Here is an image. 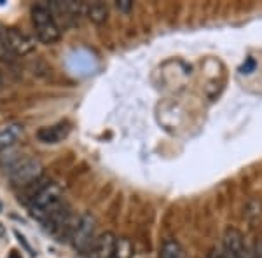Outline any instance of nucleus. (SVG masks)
I'll return each mask as SVG.
<instances>
[{
  "instance_id": "17",
  "label": "nucleus",
  "mask_w": 262,
  "mask_h": 258,
  "mask_svg": "<svg viewBox=\"0 0 262 258\" xmlns=\"http://www.w3.org/2000/svg\"><path fill=\"white\" fill-rule=\"evenodd\" d=\"M208 258H229L227 256V253L224 251V248H213L212 251H210V256Z\"/></svg>"
},
{
  "instance_id": "3",
  "label": "nucleus",
  "mask_w": 262,
  "mask_h": 258,
  "mask_svg": "<svg viewBox=\"0 0 262 258\" xmlns=\"http://www.w3.org/2000/svg\"><path fill=\"white\" fill-rule=\"evenodd\" d=\"M32 21L35 27L37 39L44 44H54L56 40H60L61 37V28L58 27L56 19L51 14L48 4H35L32 7Z\"/></svg>"
},
{
  "instance_id": "9",
  "label": "nucleus",
  "mask_w": 262,
  "mask_h": 258,
  "mask_svg": "<svg viewBox=\"0 0 262 258\" xmlns=\"http://www.w3.org/2000/svg\"><path fill=\"white\" fill-rule=\"evenodd\" d=\"M21 134H23V126L18 124V122L4 126V128L0 129V150H6L7 147L16 143V139H18Z\"/></svg>"
},
{
  "instance_id": "15",
  "label": "nucleus",
  "mask_w": 262,
  "mask_h": 258,
  "mask_svg": "<svg viewBox=\"0 0 262 258\" xmlns=\"http://www.w3.org/2000/svg\"><path fill=\"white\" fill-rule=\"evenodd\" d=\"M253 70H255V60H253V58H247V61L243 63L239 72H242V74H252Z\"/></svg>"
},
{
  "instance_id": "18",
  "label": "nucleus",
  "mask_w": 262,
  "mask_h": 258,
  "mask_svg": "<svg viewBox=\"0 0 262 258\" xmlns=\"http://www.w3.org/2000/svg\"><path fill=\"white\" fill-rule=\"evenodd\" d=\"M252 258H262V239H260V241H257V243L253 244Z\"/></svg>"
},
{
  "instance_id": "19",
  "label": "nucleus",
  "mask_w": 262,
  "mask_h": 258,
  "mask_svg": "<svg viewBox=\"0 0 262 258\" xmlns=\"http://www.w3.org/2000/svg\"><path fill=\"white\" fill-rule=\"evenodd\" d=\"M9 258H21V253H18L16 249H12V251L9 253Z\"/></svg>"
},
{
  "instance_id": "21",
  "label": "nucleus",
  "mask_w": 262,
  "mask_h": 258,
  "mask_svg": "<svg viewBox=\"0 0 262 258\" xmlns=\"http://www.w3.org/2000/svg\"><path fill=\"white\" fill-rule=\"evenodd\" d=\"M0 86H2V74H0Z\"/></svg>"
},
{
  "instance_id": "10",
  "label": "nucleus",
  "mask_w": 262,
  "mask_h": 258,
  "mask_svg": "<svg viewBox=\"0 0 262 258\" xmlns=\"http://www.w3.org/2000/svg\"><path fill=\"white\" fill-rule=\"evenodd\" d=\"M86 16H88V19L93 21L95 25L105 23V21H107V18H108V7H107V4H103V2L86 4Z\"/></svg>"
},
{
  "instance_id": "11",
  "label": "nucleus",
  "mask_w": 262,
  "mask_h": 258,
  "mask_svg": "<svg viewBox=\"0 0 262 258\" xmlns=\"http://www.w3.org/2000/svg\"><path fill=\"white\" fill-rule=\"evenodd\" d=\"M159 258H187L182 244L175 239H164L159 249Z\"/></svg>"
},
{
  "instance_id": "8",
  "label": "nucleus",
  "mask_w": 262,
  "mask_h": 258,
  "mask_svg": "<svg viewBox=\"0 0 262 258\" xmlns=\"http://www.w3.org/2000/svg\"><path fill=\"white\" fill-rule=\"evenodd\" d=\"M70 133V126L69 122H58L53 126H46L37 131V138L42 143H48V145H54V143L63 142Z\"/></svg>"
},
{
  "instance_id": "14",
  "label": "nucleus",
  "mask_w": 262,
  "mask_h": 258,
  "mask_svg": "<svg viewBox=\"0 0 262 258\" xmlns=\"http://www.w3.org/2000/svg\"><path fill=\"white\" fill-rule=\"evenodd\" d=\"M116 7L121 12H124V14H129L131 9H133V2H131V0H117Z\"/></svg>"
},
{
  "instance_id": "6",
  "label": "nucleus",
  "mask_w": 262,
  "mask_h": 258,
  "mask_svg": "<svg viewBox=\"0 0 262 258\" xmlns=\"http://www.w3.org/2000/svg\"><path fill=\"white\" fill-rule=\"evenodd\" d=\"M222 248L229 258H252V251H248L243 234L238 228H232V227L227 228L226 234H224Z\"/></svg>"
},
{
  "instance_id": "12",
  "label": "nucleus",
  "mask_w": 262,
  "mask_h": 258,
  "mask_svg": "<svg viewBox=\"0 0 262 258\" xmlns=\"http://www.w3.org/2000/svg\"><path fill=\"white\" fill-rule=\"evenodd\" d=\"M114 258H133V244L128 238H117Z\"/></svg>"
},
{
  "instance_id": "4",
  "label": "nucleus",
  "mask_w": 262,
  "mask_h": 258,
  "mask_svg": "<svg viewBox=\"0 0 262 258\" xmlns=\"http://www.w3.org/2000/svg\"><path fill=\"white\" fill-rule=\"evenodd\" d=\"M96 239H98V236H96L95 217L91 213H82L70 236V244L79 253H90V249L93 248Z\"/></svg>"
},
{
  "instance_id": "5",
  "label": "nucleus",
  "mask_w": 262,
  "mask_h": 258,
  "mask_svg": "<svg viewBox=\"0 0 262 258\" xmlns=\"http://www.w3.org/2000/svg\"><path fill=\"white\" fill-rule=\"evenodd\" d=\"M0 37L14 56H25L35 49L33 40L18 28H0Z\"/></svg>"
},
{
  "instance_id": "16",
  "label": "nucleus",
  "mask_w": 262,
  "mask_h": 258,
  "mask_svg": "<svg viewBox=\"0 0 262 258\" xmlns=\"http://www.w3.org/2000/svg\"><path fill=\"white\" fill-rule=\"evenodd\" d=\"M14 236H16V238H18L19 244H23V248L27 249V251L30 253V255H35V251H33V249H32V246H30V244H28V241L25 239V236H21L18 230H14Z\"/></svg>"
},
{
  "instance_id": "13",
  "label": "nucleus",
  "mask_w": 262,
  "mask_h": 258,
  "mask_svg": "<svg viewBox=\"0 0 262 258\" xmlns=\"http://www.w3.org/2000/svg\"><path fill=\"white\" fill-rule=\"evenodd\" d=\"M14 58H16V56L11 53L9 48L6 45V42H4V40H2V37H0V60H2V61H12Z\"/></svg>"
},
{
  "instance_id": "1",
  "label": "nucleus",
  "mask_w": 262,
  "mask_h": 258,
  "mask_svg": "<svg viewBox=\"0 0 262 258\" xmlns=\"http://www.w3.org/2000/svg\"><path fill=\"white\" fill-rule=\"evenodd\" d=\"M65 204V196H63V190L60 185L54 183V181H46L35 192V196L28 201L27 206L30 217L35 218L37 222L44 223L51 215H54Z\"/></svg>"
},
{
  "instance_id": "20",
  "label": "nucleus",
  "mask_w": 262,
  "mask_h": 258,
  "mask_svg": "<svg viewBox=\"0 0 262 258\" xmlns=\"http://www.w3.org/2000/svg\"><path fill=\"white\" fill-rule=\"evenodd\" d=\"M4 232H6V230H4V227L0 225V236H4Z\"/></svg>"
},
{
  "instance_id": "2",
  "label": "nucleus",
  "mask_w": 262,
  "mask_h": 258,
  "mask_svg": "<svg viewBox=\"0 0 262 258\" xmlns=\"http://www.w3.org/2000/svg\"><path fill=\"white\" fill-rule=\"evenodd\" d=\"M7 175L12 187L27 189L30 185L40 181L44 175V166L39 159L35 157H25V159H14L7 166Z\"/></svg>"
},
{
  "instance_id": "7",
  "label": "nucleus",
  "mask_w": 262,
  "mask_h": 258,
  "mask_svg": "<svg viewBox=\"0 0 262 258\" xmlns=\"http://www.w3.org/2000/svg\"><path fill=\"white\" fill-rule=\"evenodd\" d=\"M116 244H117L116 236L112 232H103L95 241V244H93V248L90 249L88 255H90V258H114Z\"/></svg>"
}]
</instances>
